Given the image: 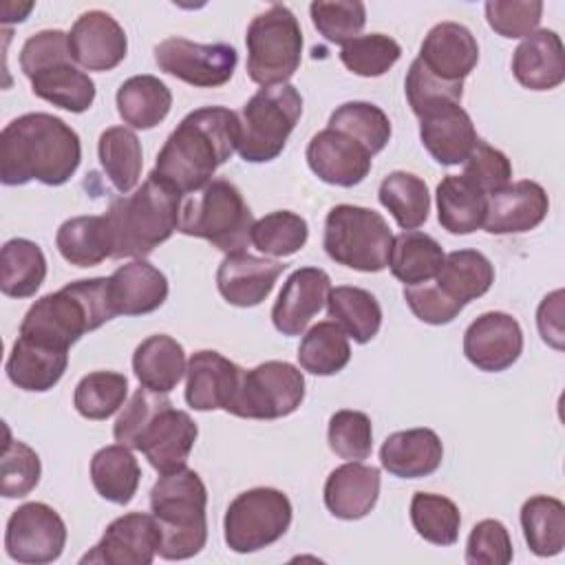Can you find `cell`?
<instances>
[{
	"instance_id": "cell-1",
	"label": "cell",
	"mask_w": 565,
	"mask_h": 565,
	"mask_svg": "<svg viewBox=\"0 0 565 565\" xmlns=\"http://www.w3.org/2000/svg\"><path fill=\"white\" fill-rule=\"evenodd\" d=\"M82 161L77 132L49 113H26L2 128L0 135V181L24 185H64Z\"/></svg>"
},
{
	"instance_id": "cell-2",
	"label": "cell",
	"mask_w": 565,
	"mask_h": 565,
	"mask_svg": "<svg viewBox=\"0 0 565 565\" xmlns=\"http://www.w3.org/2000/svg\"><path fill=\"white\" fill-rule=\"evenodd\" d=\"M241 121L225 106H203L188 113L168 135L157 154L154 172L181 194L207 185L214 172L238 148Z\"/></svg>"
},
{
	"instance_id": "cell-3",
	"label": "cell",
	"mask_w": 565,
	"mask_h": 565,
	"mask_svg": "<svg viewBox=\"0 0 565 565\" xmlns=\"http://www.w3.org/2000/svg\"><path fill=\"white\" fill-rule=\"evenodd\" d=\"M115 316L108 278H82L35 300L24 313L20 335L68 351L84 333L99 329Z\"/></svg>"
},
{
	"instance_id": "cell-4",
	"label": "cell",
	"mask_w": 565,
	"mask_h": 565,
	"mask_svg": "<svg viewBox=\"0 0 565 565\" xmlns=\"http://www.w3.org/2000/svg\"><path fill=\"white\" fill-rule=\"evenodd\" d=\"M183 194L154 170L141 188L119 196L106 210L113 254L110 258H146L179 230Z\"/></svg>"
},
{
	"instance_id": "cell-5",
	"label": "cell",
	"mask_w": 565,
	"mask_h": 565,
	"mask_svg": "<svg viewBox=\"0 0 565 565\" xmlns=\"http://www.w3.org/2000/svg\"><path fill=\"white\" fill-rule=\"evenodd\" d=\"M207 488L188 466L163 472L150 490V512L161 532L159 556L185 561L196 556L207 541Z\"/></svg>"
},
{
	"instance_id": "cell-6",
	"label": "cell",
	"mask_w": 565,
	"mask_h": 565,
	"mask_svg": "<svg viewBox=\"0 0 565 565\" xmlns=\"http://www.w3.org/2000/svg\"><path fill=\"white\" fill-rule=\"evenodd\" d=\"M254 214L241 190L227 179H212L181 203L179 232L203 238L225 254L245 252Z\"/></svg>"
},
{
	"instance_id": "cell-7",
	"label": "cell",
	"mask_w": 565,
	"mask_h": 565,
	"mask_svg": "<svg viewBox=\"0 0 565 565\" xmlns=\"http://www.w3.org/2000/svg\"><path fill=\"white\" fill-rule=\"evenodd\" d=\"M322 247L338 265L375 274L388 267L393 232L380 212L340 203L324 218Z\"/></svg>"
},
{
	"instance_id": "cell-8",
	"label": "cell",
	"mask_w": 565,
	"mask_h": 565,
	"mask_svg": "<svg viewBox=\"0 0 565 565\" xmlns=\"http://www.w3.org/2000/svg\"><path fill=\"white\" fill-rule=\"evenodd\" d=\"M302 115V95L296 86H263L243 106L238 154L249 163H267L276 159Z\"/></svg>"
},
{
	"instance_id": "cell-9",
	"label": "cell",
	"mask_w": 565,
	"mask_h": 565,
	"mask_svg": "<svg viewBox=\"0 0 565 565\" xmlns=\"http://www.w3.org/2000/svg\"><path fill=\"white\" fill-rule=\"evenodd\" d=\"M245 44L247 75L254 84H287L300 66L302 31L298 18L285 4H271L258 13L247 26Z\"/></svg>"
},
{
	"instance_id": "cell-10",
	"label": "cell",
	"mask_w": 565,
	"mask_h": 565,
	"mask_svg": "<svg viewBox=\"0 0 565 565\" xmlns=\"http://www.w3.org/2000/svg\"><path fill=\"white\" fill-rule=\"evenodd\" d=\"M291 501L278 488H252L236 494L223 519V536L232 552H258L278 539L291 525Z\"/></svg>"
},
{
	"instance_id": "cell-11",
	"label": "cell",
	"mask_w": 565,
	"mask_h": 565,
	"mask_svg": "<svg viewBox=\"0 0 565 565\" xmlns=\"http://www.w3.org/2000/svg\"><path fill=\"white\" fill-rule=\"evenodd\" d=\"M302 399V371L285 360H267L249 371L243 369L225 411L243 419H280L298 411Z\"/></svg>"
},
{
	"instance_id": "cell-12",
	"label": "cell",
	"mask_w": 565,
	"mask_h": 565,
	"mask_svg": "<svg viewBox=\"0 0 565 565\" xmlns=\"http://www.w3.org/2000/svg\"><path fill=\"white\" fill-rule=\"evenodd\" d=\"M159 71L199 88H216L232 79L238 53L223 42L199 44L185 38H168L154 46Z\"/></svg>"
},
{
	"instance_id": "cell-13",
	"label": "cell",
	"mask_w": 565,
	"mask_h": 565,
	"mask_svg": "<svg viewBox=\"0 0 565 565\" xmlns=\"http://www.w3.org/2000/svg\"><path fill=\"white\" fill-rule=\"evenodd\" d=\"M66 545V525L62 516L42 501H31L13 510L4 530L7 554L26 565L53 563Z\"/></svg>"
},
{
	"instance_id": "cell-14",
	"label": "cell",
	"mask_w": 565,
	"mask_h": 565,
	"mask_svg": "<svg viewBox=\"0 0 565 565\" xmlns=\"http://www.w3.org/2000/svg\"><path fill=\"white\" fill-rule=\"evenodd\" d=\"M159 545L161 532L152 512H128L106 527L99 543L86 552L79 563L150 565L159 554Z\"/></svg>"
},
{
	"instance_id": "cell-15",
	"label": "cell",
	"mask_w": 565,
	"mask_h": 565,
	"mask_svg": "<svg viewBox=\"0 0 565 565\" xmlns=\"http://www.w3.org/2000/svg\"><path fill=\"white\" fill-rule=\"evenodd\" d=\"M523 351V331L505 311H486L463 333V355L486 373L510 369Z\"/></svg>"
},
{
	"instance_id": "cell-16",
	"label": "cell",
	"mask_w": 565,
	"mask_h": 565,
	"mask_svg": "<svg viewBox=\"0 0 565 565\" xmlns=\"http://www.w3.org/2000/svg\"><path fill=\"white\" fill-rule=\"evenodd\" d=\"M305 157L311 172L320 181L340 188H353L364 181L373 161L366 146H362L355 137L329 126L311 137Z\"/></svg>"
},
{
	"instance_id": "cell-17",
	"label": "cell",
	"mask_w": 565,
	"mask_h": 565,
	"mask_svg": "<svg viewBox=\"0 0 565 565\" xmlns=\"http://www.w3.org/2000/svg\"><path fill=\"white\" fill-rule=\"evenodd\" d=\"M73 62L86 71H113L128 51V38L121 24L106 11L93 9L82 13L68 33Z\"/></svg>"
},
{
	"instance_id": "cell-18",
	"label": "cell",
	"mask_w": 565,
	"mask_h": 565,
	"mask_svg": "<svg viewBox=\"0 0 565 565\" xmlns=\"http://www.w3.org/2000/svg\"><path fill=\"white\" fill-rule=\"evenodd\" d=\"M331 278L320 267H300L285 280L271 307V322L282 335H300L327 305Z\"/></svg>"
},
{
	"instance_id": "cell-19",
	"label": "cell",
	"mask_w": 565,
	"mask_h": 565,
	"mask_svg": "<svg viewBox=\"0 0 565 565\" xmlns=\"http://www.w3.org/2000/svg\"><path fill=\"white\" fill-rule=\"evenodd\" d=\"M199 437L194 419L172 404L163 406L139 437L137 450L143 452L157 472H172L188 463V457Z\"/></svg>"
},
{
	"instance_id": "cell-20",
	"label": "cell",
	"mask_w": 565,
	"mask_h": 565,
	"mask_svg": "<svg viewBox=\"0 0 565 565\" xmlns=\"http://www.w3.org/2000/svg\"><path fill=\"white\" fill-rule=\"evenodd\" d=\"M550 210V199L543 185L523 179L488 196L483 230L488 234H523L543 223Z\"/></svg>"
},
{
	"instance_id": "cell-21",
	"label": "cell",
	"mask_w": 565,
	"mask_h": 565,
	"mask_svg": "<svg viewBox=\"0 0 565 565\" xmlns=\"http://www.w3.org/2000/svg\"><path fill=\"white\" fill-rule=\"evenodd\" d=\"M285 269L287 265L280 260L260 258L247 252L225 254L216 269V287L225 302L234 307H256L271 294Z\"/></svg>"
},
{
	"instance_id": "cell-22",
	"label": "cell",
	"mask_w": 565,
	"mask_h": 565,
	"mask_svg": "<svg viewBox=\"0 0 565 565\" xmlns=\"http://www.w3.org/2000/svg\"><path fill=\"white\" fill-rule=\"evenodd\" d=\"M417 60L444 82H463L479 62V44L468 26L439 22L426 33Z\"/></svg>"
},
{
	"instance_id": "cell-23",
	"label": "cell",
	"mask_w": 565,
	"mask_h": 565,
	"mask_svg": "<svg viewBox=\"0 0 565 565\" xmlns=\"http://www.w3.org/2000/svg\"><path fill=\"white\" fill-rule=\"evenodd\" d=\"M243 369L218 351L201 349L185 369V402L194 411H216L230 404Z\"/></svg>"
},
{
	"instance_id": "cell-24",
	"label": "cell",
	"mask_w": 565,
	"mask_h": 565,
	"mask_svg": "<svg viewBox=\"0 0 565 565\" xmlns=\"http://www.w3.org/2000/svg\"><path fill=\"white\" fill-rule=\"evenodd\" d=\"M380 470L362 461H347L329 472L324 481V505L342 521L366 516L380 497Z\"/></svg>"
},
{
	"instance_id": "cell-25",
	"label": "cell",
	"mask_w": 565,
	"mask_h": 565,
	"mask_svg": "<svg viewBox=\"0 0 565 565\" xmlns=\"http://www.w3.org/2000/svg\"><path fill=\"white\" fill-rule=\"evenodd\" d=\"M516 82L530 90H552L565 79V49L561 35L536 29L516 46L512 55Z\"/></svg>"
},
{
	"instance_id": "cell-26",
	"label": "cell",
	"mask_w": 565,
	"mask_h": 565,
	"mask_svg": "<svg viewBox=\"0 0 565 565\" xmlns=\"http://www.w3.org/2000/svg\"><path fill=\"white\" fill-rule=\"evenodd\" d=\"M115 313L143 316L157 311L168 298V278L143 258L119 265L108 276Z\"/></svg>"
},
{
	"instance_id": "cell-27",
	"label": "cell",
	"mask_w": 565,
	"mask_h": 565,
	"mask_svg": "<svg viewBox=\"0 0 565 565\" xmlns=\"http://www.w3.org/2000/svg\"><path fill=\"white\" fill-rule=\"evenodd\" d=\"M444 459V444L430 428H408L391 433L380 448V463L399 479L433 475Z\"/></svg>"
},
{
	"instance_id": "cell-28",
	"label": "cell",
	"mask_w": 565,
	"mask_h": 565,
	"mask_svg": "<svg viewBox=\"0 0 565 565\" xmlns=\"http://www.w3.org/2000/svg\"><path fill=\"white\" fill-rule=\"evenodd\" d=\"M419 139L428 154L441 166L463 163L479 141L475 124L461 104L446 106L422 117Z\"/></svg>"
},
{
	"instance_id": "cell-29",
	"label": "cell",
	"mask_w": 565,
	"mask_h": 565,
	"mask_svg": "<svg viewBox=\"0 0 565 565\" xmlns=\"http://www.w3.org/2000/svg\"><path fill=\"white\" fill-rule=\"evenodd\" d=\"M68 364V351L53 349L18 335L7 358V377L22 391L44 393L53 388Z\"/></svg>"
},
{
	"instance_id": "cell-30",
	"label": "cell",
	"mask_w": 565,
	"mask_h": 565,
	"mask_svg": "<svg viewBox=\"0 0 565 565\" xmlns=\"http://www.w3.org/2000/svg\"><path fill=\"white\" fill-rule=\"evenodd\" d=\"M188 360L181 342L166 333H154L137 344L132 353V371L141 386L170 393L185 375Z\"/></svg>"
},
{
	"instance_id": "cell-31",
	"label": "cell",
	"mask_w": 565,
	"mask_h": 565,
	"mask_svg": "<svg viewBox=\"0 0 565 565\" xmlns=\"http://www.w3.org/2000/svg\"><path fill=\"white\" fill-rule=\"evenodd\" d=\"M437 221L450 234H472L483 227L488 194L463 174H446L437 185Z\"/></svg>"
},
{
	"instance_id": "cell-32",
	"label": "cell",
	"mask_w": 565,
	"mask_h": 565,
	"mask_svg": "<svg viewBox=\"0 0 565 565\" xmlns=\"http://www.w3.org/2000/svg\"><path fill=\"white\" fill-rule=\"evenodd\" d=\"M29 79L35 97L68 113H84L95 102V82L73 64V57L49 64Z\"/></svg>"
},
{
	"instance_id": "cell-33",
	"label": "cell",
	"mask_w": 565,
	"mask_h": 565,
	"mask_svg": "<svg viewBox=\"0 0 565 565\" xmlns=\"http://www.w3.org/2000/svg\"><path fill=\"white\" fill-rule=\"evenodd\" d=\"M115 102L124 124L137 130H150L168 117L172 93L154 75H132L117 88Z\"/></svg>"
},
{
	"instance_id": "cell-34",
	"label": "cell",
	"mask_w": 565,
	"mask_h": 565,
	"mask_svg": "<svg viewBox=\"0 0 565 565\" xmlns=\"http://www.w3.org/2000/svg\"><path fill=\"white\" fill-rule=\"evenodd\" d=\"M433 280L450 300L466 307L488 294L494 282V267L477 249H455L444 258Z\"/></svg>"
},
{
	"instance_id": "cell-35",
	"label": "cell",
	"mask_w": 565,
	"mask_h": 565,
	"mask_svg": "<svg viewBox=\"0 0 565 565\" xmlns=\"http://www.w3.org/2000/svg\"><path fill=\"white\" fill-rule=\"evenodd\" d=\"M90 481L102 499L117 505L130 503L141 481V468L132 448L124 444L99 448L90 459Z\"/></svg>"
},
{
	"instance_id": "cell-36",
	"label": "cell",
	"mask_w": 565,
	"mask_h": 565,
	"mask_svg": "<svg viewBox=\"0 0 565 565\" xmlns=\"http://www.w3.org/2000/svg\"><path fill=\"white\" fill-rule=\"evenodd\" d=\"M60 256L75 267H95L110 258L113 241L106 216H73L64 221L55 234Z\"/></svg>"
},
{
	"instance_id": "cell-37",
	"label": "cell",
	"mask_w": 565,
	"mask_h": 565,
	"mask_svg": "<svg viewBox=\"0 0 565 565\" xmlns=\"http://www.w3.org/2000/svg\"><path fill=\"white\" fill-rule=\"evenodd\" d=\"M446 254L441 245L417 230H404L393 236V247L388 256L391 274L404 282V287L428 282L437 276Z\"/></svg>"
},
{
	"instance_id": "cell-38",
	"label": "cell",
	"mask_w": 565,
	"mask_h": 565,
	"mask_svg": "<svg viewBox=\"0 0 565 565\" xmlns=\"http://www.w3.org/2000/svg\"><path fill=\"white\" fill-rule=\"evenodd\" d=\"M329 318L358 344L373 340L382 327V307L377 298L351 285H340L329 291L327 298Z\"/></svg>"
},
{
	"instance_id": "cell-39",
	"label": "cell",
	"mask_w": 565,
	"mask_h": 565,
	"mask_svg": "<svg viewBox=\"0 0 565 565\" xmlns=\"http://www.w3.org/2000/svg\"><path fill=\"white\" fill-rule=\"evenodd\" d=\"M521 527L530 552L556 556L565 547V505L556 497L534 494L521 505Z\"/></svg>"
},
{
	"instance_id": "cell-40",
	"label": "cell",
	"mask_w": 565,
	"mask_h": 565,
	"mask_svg": "<svg viewBox=\"0 0 565 565\" xmlns=\"http://www.w3.org/2000/svg\"><path fill=\"white\" fill-rule=\"evenodd\" d=\"M46 278V258L38 243L11 238L0 252V289L9 298L33 296Z\"/></svg>"
},
{
	"instance_id": "cell-41",
	"label": "cell",
	"mask_w": 565,
	"mask_h": 565,
	"mask_svg": "<svg viewBox=\"0 0 565 565\" xmlns=\"http://www.w3.org/2000/svg\"><path fill=\"white\" fill-rule=\"evenodd\" d=\"M97 154L115 190L128 194L137 185L143 168L139 137L126 126H110L99 135Z\"/></svg>"
},
{
	"instance_id": "cell-42",
	"label": "cell",
	"mask_w": 565,
	"mask_h": 565,
	"mask_svg": "<svg viewBox=\"0 0 565 565\" xmlns=\"http://www.w3.org/2000/svg\"><path fill=\"white\" fill-rule=\"evenodd\" d=\"M377 199L402 230H415L424 225L430 212L428 185L413 172L395 170L386 174L380 183Z\"/></svg>"
},
{
	"instance_id": "cell-43",
	"label": "cell",
	"mask_w": 565,
	"mask_h": 565,
	"mask_svg": "<svg viewBox=\"0 0 565 565\" xmlns=\"http://www.w3.org/2000/svg\"><path fill=\"white\" fill-rule=\"evenodd\" d=\"M351 360L349 335L333 322L322 320L313 324L300 340L298 362L311 375H335Z\"/></svg>"
},
{
	"instance_id": "cell-44",
	"label": "cell",
	"mask_w": 565,
	"mask_h": 565,
	"mask_svg": "<svg viewBox=\"0 0 565 565\" xmlns=\"http://www.w3.org/2000/svg\"><path fill=\"white\" fill-rule=\"evenodd\" d=\"M411 523L433 545H452L459 539L461 514L455 501L435 492H415L411 499Z\"/></svg>"
},
{
	"instance_id": "cell-45",
	"label": "cell",
	"mask_w": 565,
	"mask_h": 565,
	"mask_svg": "<svg viewBox=\"0 0 565 565\" xmlns=\"http://www.w3.org/2000/svg\"><path fill=\"white\" fill-rule=\"evenodd\" d=\"M128 395V377L117 371H93L84 375L73 393L75 411L86 419H108Z\"/></svg>"
},
{
	"instance_id": "cell-46",
	"label": "cell",
	"mask_w": 565,
	"mask_h": 565,
	"mask_svg": "<svg viewBox=\"0 0 565 565\" xmlns=\"http://www.w3.org/2000/svg\"><path fill=\"white\" fill-rule=\"evenodd\" d=\"M309 238L307 221L289 210H276L254 221L252 225V245L265 256H291L305 247Z\"/></svg>"
},
{
	"instance_id": "cell-47",
	"label": "cell",
	"mask_w": 565,
	"mask_h": 565,
	"mask_svg": "<svg viewBox=\"0 0 565 565\" xmlns=\"http://www.w3.org/2000/svg\"><path fill=\"white\" fill-rule=\"evenodd\" d=\"M329 128L355 137L375 157L391 139L388 115L371 102H347L329 117Z\"/></svg>"
},
{
	"instance_id": "cell-48",
	"label": "cell",
	"mask_w": 565,
	"mask_h": 565,
	"mask_svg": "<svg viewBox=\"0 0 565 565\" xmlns=\"http://www.w3.org/2000/svg\"><path fill=\"white\" fill-rule=\"evenodd\" d=\"M404 93L411 110L422 119L439 108L461 104L463 82H444L415 57L404 79Z\"/></svg>"
},
{
	"instance_id": "cell-49",
	"label": "cell",
	"mask_w": 565,
	"mask_h": 565,
	"mask_svg": "<svg viewBox=\"0 0 565 565\" xmlns=\"http://www.w3.org/2000/svg\"><path fill=\"white\" fill-rule=\"evenodd\" d=\"M402 46L384 33L358 35L342 44L340 62L360 77H380L399 60Z\"/></svg>"
},
{
	"instance_id": "cell-50",
	"label": "cell",
	"mask_w": 565,
	"mask_h": 565,
	"mask_svg": "<svg viewBox=\"0 0 565 565\" xmlns=\"http://www.w3.org/2000/svg\"><path fill=\"white\" fill-rule=\"evenodd\" d=\"M309 13L318 33L333 44H347L366 24V7L360 0H316L309 4Z\"/></svg>"
},
{
	"instance_id": "cell-51",
	"label": "cell",
	"mask_w": 565,
	"mask_h": 565,
	"mask_svg": "<svg viewBox=\"0 0 565 565\" xmlns=\"http://www.w3.org/2000/svg\"><path fill=\"white\" fill-rule=\"evenodd\" d=\"M329 448L347 461H362L373 450V426L366 413L342 408L335 411L327 428Z\"/></svg>"
},
{
	"instance_id": "cell-52",
	"label": "cell",
	"mask_w": 565,
	"mask_h": 565,
	"mask_svg": "<svg viewBox=\"0 0 565 565\" xmlns=\"http://www.w3.org/2000/svg\"><path fill=\"white\" fill-rule=\"evenodd\" d=\"M0 492L7 499L26 497L38 483L42 475V463L38 452L24 441L7 437L2 461H0Z\"/></svg>"
},
{
	"instance_id": "cell-53",
	"label": "cell",
	"mask_w": 565,
	"mask_h": 565,
	"mask_svg": "<svg viewBox=\"0 0 565 565\" xmlns=\"http://www.w3.org/2000/svg\"><path fill=\"white\" fill-rule=\"evenodd\" d=\"M483 9L490 29L510 40L534 33L543 15L541 0H490Z\"/></svg>"
},
{
	"instance_id": "cell-54",
	"label": "cell",
	"mask_w": 565,
	"mask_h": 565,
	"mask_svg": "<svg viewBox=\"0 0 565 565\" xmlns=\"http://www.w3.org/2000/svg\"><path fill=\"white\" fill-rule=\"evenodd\" d=\"M172 404L168 399L166 393H157V391H150L146 386H139L132 397L128 399V404L124 406V411L119 413L115 426H113V437L115 441L137 450V444H139V437L141 433L146 430V426L152 422V417L163 408Z\"/></svg>"
},
{
	"instance_id": "cell-55",
	"label": "cell",
	"mask_w": 565,
	"mask_h": 565,
	"mask_svg": "<svg viewBox=\"0 0 565 565\" xmlns=\"http://www.w3.org/2000/svg\"><path fill=\"white\" fill-rule=\"evenodd\" d=\"M470 183H475L483 194H492L501 188H505L512 179V163L505 157V152L492 148L486 141H477L470 154L463 161L461 172Z\"/></svg>"
},
{
	"instance_id": "cell-56",
	"label": "cell",
	"mask_w": 565,
	"mask_h": 565,
	"mask_svg": "<svg viewBox=\"0 0 565 565\" xmlns=\"http://www.w3.org/2000/svg\"><path fill=\"white\" fill-rule=\"evenodd\" d=\"M514 556L508 527L497 519L479 521L466 543L468 565H508Z\"/></svg>"
},
{
	"instance_id": "cell-57",
	"label": "cell",
	"mask_w": 565,
	"mask_h": 565,
	"mask_svg": "<svg viewBox=\"0 0 565 565\" xmlns=\"http://www.w3.org/2000/svg\"><path fill=\"white\" fill-rule=\"evenodd\" d=\"M404 300L411 307V311L426 324H448L463 309V305L450 300L435 285V280L404 287Z\"/></svg>"
},
{
	"instance_id": "cell-58",
	"label": "cell",
	"mask_w": 565,
	"mask_h": 565,
	"mask_svg": "<svg viewBox=\"0 0 565 565\" xmlns=\"http://www.w3.org/2000/svg\"><path fill=\"white\" fill-rule=\"evenodd\" d=\"M66 57H71L68 33L60 29H46L26 38V42L20 49V68L26 77H31L40 68Z\"/></svg>"
},
{
	"instance_id": "cell-59",
	"label": "cell",
	"mask_w": 565,
	"mask_h": 565,
	"mask_svg": "<svg viewBox=\"0 0 565 565\" xmlns=\"http://www.w3.org/2000/svg\"><path fill=\"white\" fill-rule=\"evenodd\" d=\"M536 324L543 342L554 349H563V289L545 296L536 311Z\"/></svg>"
}]
</instances>
